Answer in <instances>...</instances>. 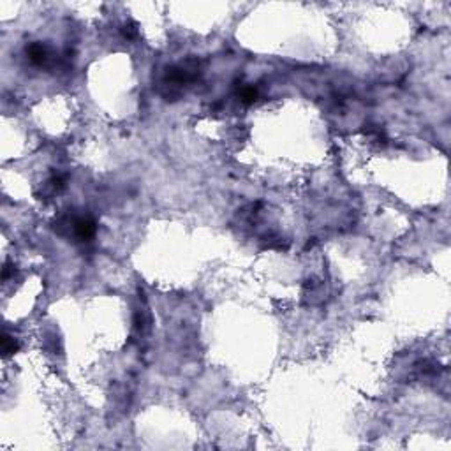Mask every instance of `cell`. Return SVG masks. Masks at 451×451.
I'll return each mask as SVG.
<instances>
[{
  "label": "cell",
  "instance_id": "1",
  "mask_svg": "<svg viewBox=\"0 0 451 451\" xmlns=\"http://www.w3.org/2000/svg\"><path fill=\"white\" fill-rule=\"evenodd\" d=\"M201 74L199 69V62L194 58L185 60L184 64L178 66H169L162 71L159 78V90L166 101H177L178 97H182L185 87L196 83Z\"/></svg>",
  "mask_w": 451,
  "mask_h": 451
},
{
  "label": "cell",
  "instance_id": "2",
  "mask_svg": "<svg viewBox=\"0 0 451 451\" xmlns=\"http://www.w3.org/2000/svg\"><path fill=\"white\" fill-rule=\"evenodd\" d=\"M25 51H27L28 60H30L34 66H44V64L50 60V50H48V46L43 43L27 44Z\"/></svg>",
  "mask_w": 451,
  "mask_h": 451
},
{
  "label": "cell",
  "instance_id": "3",
  "mask_svg": "<svg viewBox=\"0 0 451 451\" xmlns=\"http://www.w3.org/2000/svg\"><path fill=\"white\" fill-rule=\"evenodd\" d=\"M238 97L243 104L250 106V104H254L256 101H258L259 92H258V88L252 87V85H242V87H238Z\"/></svg>",
  "mask_w": 451,
  "mask_h": 451
},
{
  "label": "cell",
  "instance_id": "4",
  "mask_svg": "<svg viewBox=\"0 0 451 451\" xmlns=\"http://www.w3.org/2000/svg\"><path fill=\"white\" fill-rule=\"evenodd\" d=\"M19 349V342L14 339V337H9L7 333L2 335V352H4V358H9L18 352Z\"/></svg>",
  "mask_w": 451,
  "mask_h": 451
},
{
  "label": "cell",
  "instance_id": "5",
  "mask_svg": "<svg viewBox=\"0 0 451 451\" xmlns=\"http://www.w3.org/2000/svg\"><path fill=\"white\" fill-rule=\"evenodd\" d=\"M120 32H122V35H124L125 39H129V41L138 39V35H140V30H138V25H136V23H134V22L124 23V25H122V28H120Z\"/></svg>",
  "mask_w": 451,
  "mask_h": 451
},
{
  "label": "cell",
  "instance_id": "6",
  "mask_svg": "<svg viewBox=\"0 0 451 451\" xmlns=\"http://www.w3.org/2000/svg\"><path fill=\"white\" fill-rule=\"evenodd\" d=\"M14 273H16V268L11 265L9 261H6V265H4V268H2V280L4 282H7L11 277H14Z\"/></svg>",
  "mask_w": 451,
  "mask_h": 451
}]
</instances>
